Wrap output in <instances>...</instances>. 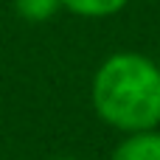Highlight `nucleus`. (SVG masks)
Here are the masks:
<instances>
[{"instance_id": "1", "label": "nucleus", "mask_w": 160, "mask_h": 160, "mask_svg": "<svg viewBox=\"0 0 160 160\" xmlns=\"http://www.w3.org/2000/svg\"><path fill=\"white\" fill-rule=\"evenodd\" d=\"M90 98H93L96 115L107 127L124 135L158 129L160 65L143 53L118 51L98 65L93 76Z\"/></svg>"}, {"instance_id": "2", "label": "nucleus", "mask_w": 160, "mask_h": 160, "mask_svg": "<svg viewBox=\"0 0 160 160\" xmlns=\"http://www.w3.org/2000/svg\"><path fill=\"white\" fill-rule=\"evenodd\" d=\"M110 160H160V129L129 132L112 149Z\"/></svg>"}, {"instance_id": "3", "label": "nucleus", "mask_w": 160, "mask_h": 160, "mask_svg": "<svg viewBox=\"0 0 160 160\" xmlns=\"http://www.w3.org/2000/svg\"><path fill=\"white\" fill-rule=\"evenodd\" d=\"M129 0H62V8H68L76 17H87V20H101V17H112L121 8H127Z\"/></svg>"}, {"instance_id": "4", "label": "nucleus", "mask_w": 160, "mask_h": 160, "mask_svg": "<svg viewBox=\"0 0 160 160\" xmlns=\"http://www.w3.org/2000/svg\"><path fill=\"white\" fill-rule=\"evenodd\" d=\"M62 8V0H14V11L25 22H48Z\"/></svg>"}, {"instance_id": "5", "label": "nucleus", "mask_w": 160, "mask_h": 160, "mask_svg": "<svg viewBox=\"0 0 160 160\" xmlns=\"http://www.w3.org/2000/svg\"><path fill=\"white\" fill-rule=\"evenodd\" d=\"M51 160H79V158H51Z\"/></svg>"}]
</instances>
